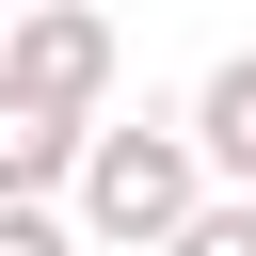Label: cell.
Segmentation results:
<instances>
[{
  "label": "cell",
  "mask_w": 256,
  "mask_h": 256,
  "mask_svg": "<svg viewBox=\"0 0 256 256\" xmlns=\"http://www.w3.org/2000/svg\"><path fill=\"white\" fill-rule=\"evenodd\" d=\"M192 208H208V176H192V144H176V128H144V112H128V128H96V144H80V176H64V224H80V240H128V256H160Z\"/></svg>",
  "instance_id": "6da1fadb"
},
{
  "label": "cell",
  "mask_w": 256,
  "mask_h": 256,
  "mask_svg": "<svg viewBox=\"0 0 256 256\" xmlns=\"http://www.w3.org/2000/svg\"><path fill=\"white\" fill-rule=\"evenodd\" d=\"M112 64H128V32H112L96 0H32V16H0V96H16V112H64V128H96Z\"/></svg>",
  "instance_id": "7a4b0ae2"
},
{
  "label": "cell",
  "mask_w": 256,
  "mask_h": 256,
  "mask_svg": "<svg viewBox=\"0 0 256 256\" xmlns=\"http://www.w3.org/2000/svg\"><path fill=\"white\" fill-rule=\"evenodd\" d=\"M176 144H192V176H224V192H256V48H224V64L192 80V112H176Z\"/></svg>",
  "instance_id": "3957f363"
},
{
  "label": "cell",
  "mask_w": 256,
  "mask_h": 256,
  "mask_svg": "<svg viewBox=\"0 0 256 256\" xmlns=\"http://www.w3.org/2000/svg\"><path fill=\"white\" fill-rule=\"evenodd\" d=\"M80 144H96V128H64V112H16V96H0V208H64Z\"/></svg>",
  "instance_id": "277c9868"
},
{
  "label": "cell",
  "mask_w": 256,
  "mask_h": 256,
  "mask_svg": "<svg viewBox=\"0 0 256 256\" xmlns=\"http://www.w3.org/2000/svg\"><path fill=\"white\" fill-rule=\"evenodd\" d=\"M160 256H256V192H208V208H192Z\"/></svg>",
  "instance_id": "5b68a950"
},
{
  "label": "cell",
  "mask_w": 256,
  "mask_h": 256,
  "mask_svg": "<svg viewBox=\"0 0 256 256\" xmlns=\"http://www.w3.org/2000/svg\"><path fill=\"white\" fill-rule=\"evenodd\" d=\"M0 256H80V224L64 208H0Z\"/></svg>",
  "instance_id": "8992f818"
}]
</instances>
